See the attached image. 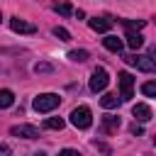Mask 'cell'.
Segmentation results:
<instances>
[{"mask_svg":"<svg viewBox=\"0 0 156 156\" xmlns=\"http://www.w3.org/2000/svg\"><path fill=\"white\" fill-rule=\"evenodd\" d=\"M58 102H61V98H58L56 93H41V95L34 98L32 107H34L37 112H51V110L58 107Z\"/></svg>","mask_w":156,"mask_h":156,"instance_id":"cell-1","label":"cell"},{"mask_svg":"<svg viewBox=\"0 0 156 156\" xmlns=\"http://www.w3.org/2000/svg\"><path fill=\"white\" fill-rule=\"evenodd\" d=\"M71 124H73L76 129H88V127L93 124V115H90V107H85V105L76 107V110L71 112Z\"/></svg>","mask_w":156,"mask_h":156,"instance_id":"cell-2","label":"cell"},{"mask_svg":"<svg viewBox=\"0 0 156 156\" xmlns=\"http://www.w3.org/2000/svg\"><path fill=\"white\" fill-rule=\"evenodd\" d=\"M124 61L129 66H136L144 73H156V58H151V56H124Z\"/></svg>","mask_w":156,"mask_h":156,"instance_id":"cell-3","label":"cell"},{"mask_svg":"<svg viewBox=\"0 0 156 156\" xmlns=\"http://www.w3.org/2000/svg\"><path fill=\"white\" fill-rule=\"evenodd\" d=\"M107 83H110L107 71H105V68H95L93 76H90V90H93V93H102V90L107 88Z\"/></svg>","mask_w":156,"mask_h":156,"instance_id":"cell-4","label":"cell"},{"mask_svg":"<svg viewBox=\"0 0 156 156\" xmlns=\"http://www.w3.org/2000/svg\"><path fill=\"white\" fill-rule=\"evenodd\" d=\"M117 80H119V98H122V100H129V98H132V88H134V78H132V73L122 71V73L117 76Z\"/></svg>","mask_w":156,"mask_h":156,"instance_id":"cell-5","label":"cell"},{"mask_svg":"<svg viewBox=\"0 0 156 156\" xmlns=\"http://www.w3.org/2000/svg\"><path fill=\"white\" fill-rule=\"evenodd\" d=\"M10 134L12 136H22V139H37L39 136V129L32 127V124H15L10 129Z\"/></svg>","mask_w":156,"mask_h":156,"instance_id":"cell-6","label":"cell"},{"mask_svg":"<svg viewBox=\"0 0 156 156\" xmlns=\"http://www.w3.org/2000/svg\"><path fill=\"white\" fill-rule=\"evenodd\" d=\"M10 27H12V32H17V34H34V32H37L34 24H29V22H24V20H20V17H12V20H10Z\"/></svg>","mask_w":156,"mask_h":156,"instance_id":"cell-7","label":"cell"},{"mask_svg":"<svg viewBox=\"0 0 156 156\" xmlns=\"http://www.w3.org/2000/svg\"><path fill=\"white\" fill-rule=\"evenodd\" d=\"M132 115H134L139 122H149V119H151V107L144 105V102H136V105L132 107Z\"/></svg>","mask_w":156,"mask_h":156,"instance_id":"cell-8","label":"cell"},{"mask_svg":"<svg viewBox=\"0 0 156 156\" xmlns=\"http://www.w3.org/2000/svg\"><path fill=\"white\" fill-rule=\"evenodd\" d=\"M88 24H90V29H93V32H110L112 20H107V17H93Z\"/></svg>","mask_w":156,"mask_h":156,"instance_id":"cell-9","label":"cell"},{"mask_svg":"<svg viewBox=\"0 0 156 156\" xmlns=\"http://www.w3.org/2000/svg\"><path fill=\"white\" fill-rule=\"evenodd\" d=\"M102 44H105V49H107V51H115V54H119V51H122V46H124V44H122V39H117V37H112V34H107V37L102 39Z\"/></svg>","mask_w":156,"mask_h":156,"instance_id":"cell-10","label":"cell"},{"mask_svg":"<svg viewBox=\"0 0 156 156\" xmlns=\"http://www.w3.org/2000/svg\"><path fill=\"white\" fill-rule=\"evenodd\" d=\"M119 102H122V98H117L115 93H107V95L100 98V105H102L105 110H115V107H119Z\"/></svg>","mask_w":156,"mask_h":156,"instance_id":"cell-11","label":"cell"},{"mask_svg":"<svg viewBox=\"0 0 156 156\" xmlns=\"http://www.w3.org/2000/svg\"><path fill=\"white\" fill-rule=\"evenodd\" d=\"M124 39H127V46H129V49H139V46L144 44V37H141L139 32H132V29L127 32V37H124Z\"/></svg>","mask_w":156,"mask_h":156,"instance_id":"cell-12","label":"cell"},{"mask_svg":"<svg viewBox=\"0 0 156 156\" xmlns=\"http://www.w3.org/2000/svg\"><path fill=\"white\" fill-rule=\"evenodd\" d=\"M117 129H119V117H105V119H102V127H100V132L110 134V132H117Z\"/></svg>","mask_w":156,"mask_h":156,"instance_id":"cell-13","label":"cell"},{"mask_svg":"<svg viewBox=\"0 0 156 156\" xmlns=\"http://www.w3.org/2000/svg\"><path fill=\"white\" fill-rule=\"evenodd\" d=\"M12 102H15V95H12V90H0V110H7V107H12Z\"/></svg>","mask_w":156,"mask_h":156,"instance_id":"cell-14","label":"cell"},{"mask_svg":"<svg viewBox=\"0 0 156 156\" xmlns=\"http://www.w3.org/2000/svg\"><path fill=\"white\" fill-rule=\"evenodd\" d=\"M68 58L76 61V63H83V61H88V51L85 49H73V51H68Z\"/></svg>","mask_w":156,"mask_h":156,"instance_id":"cell-15","label":"cell"},{"mask_svg":"<svg viewBox=\"0 0 156 156\" xmlns=\"http://www.w3.org/2000/svg\"><path fill=\"white\" fill-rule=\"evenodd\" d=\"M63 124H66V122H63L61 117H49V119H44V127H46V129H63Z\"/></svg>","mask_w":156,"mask_h":156,"instance_id":"cell-16","label":"cell"},{"mask_svg":"<svg viewBox=\"0 0 156 156\" xmlns=\"http://www.w3.org/2000/svg\"><path fill=\"white\" fill-rule=\"evenodd\" d=\"M141 93H144L146 98H156V80H146V83L141 85Z\"/></svg>","mask_w":156,"mask_h":156,"instance_id":"cell-17","label":"cell"},{"mask_svg":"<svg viewBox=\"0 0 156 156\" xmlns=\"http://www.w3.org/2000/svg\"><path fill=\"white\" fill-rule=\"evenodd\" d=\"M144 24H146V20H124V27L132 29V32H139Z\"/></svg>","mask_w":156,"mask_h":156,"instance_id":"cell-18","label":"cell"},{"mask_svg":"<svg viewBox=\"0 0 156 156\" xmlns=\"http://www.w3.org/2000/svg\"><path fill=\"white\" fill-rule=\"evenodd\" d=\"M51 71H54V66H51V63H46V61L34 63V73H51Z\"/></svg>","mask_w":156,"mask_h":156,"instance_id":"cell-19","label":"cell"},{"mask_svg":"<svg viewBox=\"0 0 156 156\" xmlns=\"http://www.w3.org/2000/svg\"><path fill=\"white\" fill-rule=\"evenodd\" d=\"M54 37H58L61 41H68V39H71L68 29H63V27H54Z\"/></svg>","mask_w":156,"mask_h":156,"instance_id":"cell-20","label":"cell"},{"mask_svg":"<svg viewBox=\"0 0 156 156\" xmlns=\"http://www.w3.org/2000/svg\"><path fill=\"white\" fill-rule=\"evenodd\" d=\"M54 10H56L58 15H71V5H68V2H61V5H56Z\"/></svg>","mask_w":156,"mask_h":156,"instance_id":"cell-21","label":"cell"},{"mask_svg":"<svg viewBox=\"0 0 156 156\" xmlns=\"http://www.w3.org/2000/svg\"><path fill=\"white\" fill-rule=\"evenodd\" d=\"M129 132H132V134H136V136H139V134H144V129H141L139 124H132V127H129Z\"/></svg>","mask_w":156,"mask_h":156,"instance_id":"cell-22","label":"cell"},{"mask_svg":"<svg viewBox=\"0 0 156 156\" xmlns=\"http://www.w3.org/2000/svg\"><path fill=\"white\" fill-rule=\"evenodd\" d=\"M7 154H10V146H7V144H2V141H0V156H7Z\"/></svg>","mask_w":156,"mask_h":156,"instance_id":"cell-23","label":"cell"},{"mask_svg":"<svg viewBox=\"0 0 156 156\" xmlns=\"http://www.w3.org/2000/svg\"><path fill=\"white\" fill-rule=\"evenodd\" d=\"M61 154H63V156H80V154H78V151H73V149H63Z\"/></svg>","mask_w":156,"mask_h":156,"instance_id":"cell-24","label":"cell"},{"mask_svg":"<svg viewBox=\"0 0 156 156\" xmlns=\"http://www.w3.org/2000/svg\"><path fill=\"white\" fill-rule=\"evenodd\" d=\"M154 144H156V134H154Z\"/></svg>","mask_w":156,"mask_h":156,"instance_id":"cell-25","label":"cell"},{"mask_svg":"<svg viewBox=\"0 0 156 156\" xmlns=\"http://www.w3.org/2000/svg\"><path fill=\"white\" fill-rule=\"evenodd\" d=\"M154 54H156V46H154Z\"/></svg>","mask_w":156,"mask_h":156,"instance_id":"cell-26","label":"cell"},{"mask_svg":"<svg viewBox=\"0 0 156 156\" xmlns=\"http://www.w3.org/2000/svg\"><path fill=\"white\" fill-rule=\"evenodd\" d=\"M0 20H2V15H0Z\"/></svg>","mask_w":156,"mask_h":156,"instance_id":"cell-27","label":"cell"}]
</instances>
